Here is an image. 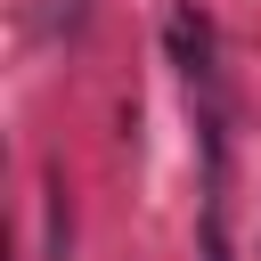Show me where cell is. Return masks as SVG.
Here are the masks:
<instances>
[{
  "instance_id": "1",
  "label": "cell",
  "mask_w": 261,
  "mask_h": 261,
  "mask_svg": "<svg viewBox=\"0 0 261 261\" xmlns=\"http://www.w3.org/2000/svg\"><path fill=\"white\" fill-rule=\"evenodd\" d=\"M171 49H179V65L204 82V57H212V41H204V24H188V16H171Z\"/></svg>"
},
{
  "instance_id": "2",
  "label": "cell",
  "mask_w": 261,
  "mask_h": 261,
  "mask_svg": "<svg viewBox=\"0 0 261 261\" xmlns=\"http://www.w3.org/2000/svg\"><path fill=\"white\" fill-rule=\"evenodd\" d=\"M204 261H228V228H220V204L204 212Z\"/></svg>"
}]
</instances>
